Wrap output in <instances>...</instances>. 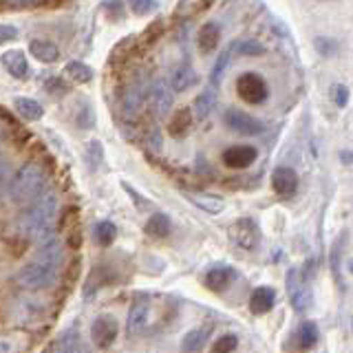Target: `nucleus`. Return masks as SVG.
I'll list each match as a JSON object with an SVG mask.
<instances>
[{
	"mask_svg": "<svg viewBox=\"0 0 353 353\" xmlns=\"http://www.w3.org/2000/svg\"><path fill=\"white\" fill-rule=\"evenodd\" d=\"M230 236H232V241H234L239 248L248 250V252L256 250L261 245V230H259V225L254 223L252 219H245V216L234 221V225L230 228Z\"/></svg>",
	"mask_w": 353,
	"mask_h": 353,
	"instance_id": "6",
	"label": "nucleus"
},
{
	"mask_svg": "<svg viewBox=\"0 0 353 353\" xmlns=\"http://www.w3.org/2000/svg\"><path fill=\"white\" fill-rule=\"evenodd\" d=\"M230 55H232V49H230V47L219 53V58H216V62H214V66H212V75H210V80H212L214 86H219L221 80H223V73H225L228 64H230Z\"/></svg>",
	"mask_w": 353,
	"mask_h": 353,
	"instance_id": "32",
	"label": "nucleus"
},
{
	"mask_svg": "<svg viewBox=\"0 0 353 353\" xmlns=\"http://www.w3.org/2000/svg\"><path fill=\"white\" fill-rule=\"evenodd\" d=\"M143 232H146L148 236L152 239H165L172 232V223H170V219L168 214H163V212H154L148 221H146V225H143Z\"/></svg>",
	"mask_w": 353,
	"mask_h": 353,
	"instance_id": "20",
	"label": "nucleus"
},
{
	"mask_svg": "<svg viewBox=\"0 0 353 353\" xmlns=\"http://www.w3.org/2000/svg\"><path fill=\"white\" fill-rule=\"evenodd\" d=\"M256 157H259V150L254 146H232L223 152V163L228 168L243 170V168H250V165L256 161Z\"/></svg>",
	"mask_w": 353,
	"mask_h": 353,
	"instance_id": "11",
	"label": "nucleus"
},
{
	"mask_svg": "<svg viewBox=\"0 0 353 353\" xmlns=\"http://www.w3.org/2000/svg\"><path fill=\"white\" fill-rule=\"evenodd\" d=\"M60 210V196L58 192H42L36 205L31 208V212L25 219V232L33 241H44L53 234V223L58 219Z\"/></svg>",
	"mask_w": 353,
	"mask_h": 353,
	"instance_id": "1",
	"label": "nucleus"
},
{
	"mask_svg": "<svg viewBox=\"0 0 353 353\" xmlns=\"http://www.w3.org/2000/svg\"><path fill=\"white\" fill-rule=\"evenodd\" d=\"M18 38V29L14 25H0V44L11 42Z\"/></svg>",
	"mask_w": 353,
	"mask_h": 353,
	"instance_id": "43",
	"label": "nucleus"
},
{
	"mask_svg": "<svg viewBox=\"0 0 353 353\" xmlns=\"http://www.w3.org/2000/svg\"><path fill=\"white\" fill-rule=\"evenodd\" d=\"M342 159H345V163L349 165V163H351V152H349V150H345V152H342Z\"/></svg>",
	"mask_w": 353,
	"mask_h": 353,
	"instance_id": "45",
	"label": "nucleus"
},
{
	"mask_svg": "<svg viewBox=\"0 0 353 353\" xmlns=\"http://www.w3.org/2000/svg\"><path fill=\"white\" fill-rule=\"evenodd\" d=\"M14 110L20 117H25L27 121H38L44 117V108L36 102V99H29V97H16Z\"/></svg>",
	"mask_w": 353,
	"mask_h": 353,
	"instance_id": "24",
	"label": "nucleus"
},
{
	"mask_svg": "<svg viewBox=\"0 0 353 353\" xmlns=\"http://www.w3.org/2000/svg\"><path fill=\"white\" fill-rule=\"evenodd\" d=\"M172 99H174V91L172 86L165 82V80H157L152 82L150 86V106H152V113L157 117H165L168 110L172 108Z\"/></svg>",
	"mask_w": 353,
	"mask_h": 353,
	"instance_id": "10",
	"label": "nucleus"
},
{
	"mask_svg": "<svg viewBox=\"0 0 353 353\" xmlns=\"http://www.w3.org/2000/svg\"><path fill=\"white\" fill-rule=\"evenodd\" d=\"M11 3H18V5H27V3H31V0H11Z\"/></svg>",
	"mask_w": 353,
	"mask_h": 353,
	"instance_id": "46",
	"label": "nucleus"
},
{
	"mask_svg": "<svg viewBox=\"0 0 353 353\" xmlns=\"http://www.w3.org/2000/svg\"><path fill=\"white\" fill-rule=\"evenodd\" d=\"M276 303V294L272 287H256L250 296V312L263 316V314H270L274 309Z\"/></svg>",
	"mask_w": 353,
	"mask_h": 353,
	"instance_id": "14",
	"label": "nucleus"
},
{
	"mask_svg": "<svg viewBox=\"0 0 353 353\" xmlns=\"http://www.w3.org/2000/svg\"><path fill=\"white\" fill-rule=\"evenodd\" d=\"M121 188H124V192L130 196V201L135 203V208L139 210V212H146V210H150L152 208V203L148 201V199H143L135 188H132L130 183H126V181H121Z\"/></svg>",
	"mask_w": 353,
	"mask_h": 353,
	"instance_id": "36",
	"label": "nucleus"
},
{
	"mask_svg": "<svg viewBox=\"0 0 353 353\" xmlns=\"http://www.w3.org/2000/svg\"><path fill=\"white\" fill-rule=\"evenodd\" d=\"M38 263H44L49 265V268H55L60 270L62 263H64V243L58 239V236H47L44 241H40V248L36 252V259Z\"/></svg>",
	"mask_w": 353,
	"mask_h": 353,
	"instance_id": "9",
	"label": "nucleus"
},
{
	"mask_svg": "<svg viewBox=\"0 0 353 353\" xmlns=\"http://www.w3.org/2000/svg\"><path fill=\"white\" fill-rule=\"evenodd\" d=\"M232 53H239V55H250V58H259V55L265 53V47L256 40H243V42H236L234 47H230Z\"/></svg>",
	"mask_w": 353,
	"mask_h": 353,
	"instance_id": "33",
	"label": "nucleus"
},
{
	"mask_svg": "<svg viewBox=\"0 0 353 353\" xmlns=\"http://www.w3.org/2000/svg\"><path fill=\"white\" fill-rule=\"evenodd\" d=\"M148 314H150V307L143 301H137L130 307V314H128V331L130 334H139V331H143V327L148 325Z\"/></svg>",
	"mask_w": 353,
	"mask_h": 353,
	"instance_id": "23",
	"label": "nucleus"
},
{
	"mask_svg": "<svg viewBox=\"0 0 353 353\" xmlns=\"http://www.w3.org/2000/svg\"><path fill=\"white\" fill-rule=\"evenodd\" d=\"M135 42H137V36H126V38H121L113 51H110V64H117L121 60H126L128 58V53L132 51V47H135Z\"/></svg>",
	"mask_w": 353,
	"mask_h": 353,
	"instance_id": "31",
	"label": "nucleus"
},
{
	"mask_svg": "<svg viewBox=\"0 0 353 353\" xmlns=\"http://www.w3.org/2000/svg\"><path fill=\"white\" fill-rule=\"evenodd\" d=\"M216 104V93H214V88H205V91H201V95H199L194 99V104H192V117L194 119H205L210 113H212V108Z\"/></svg>",
	"mask_w": 353,
	"mask_h": 353,
	"instance_id": "22",
	"label": "nucleus"
},
{
	"mask_svg": "<svg viewBox=\"0 0 353 353\" xmlns=\"http://www.w3.org/2000/svg\"><path fill=\"white\" fill-rule=\"evenodd\" d=\"M188 201L194 203L199 210H203V212H208V214H221L225 210V201L214 196V194L194 192V194H188Z\"/></svg>",
	"mask_w": 353,
	"mask_h": 353,
	"instance_id": "18",
	"label": "nucleus"
},
{
	"mask_svg": "<svg viewBox=\"0 0 353 353\" xmlns=\"http://www.w3.org/2000/svg\"><path fill=\"white\" fill-rule=\"evenodd\" d=\"M9 181H11L9 163H7V159H5V157H0V196L5 194V190H7Z\"/></svg>",
	"mask_w": 353,
	"mask_h": 353,
	"instance_id": "41",
	"label": "nucleus"
},
{
	"mask_svg": "<svg viewBox=\"0 0 353 353\" xmlns=\"http://www.w3.org/2000/svg\"><path fill=\"white\" fill-rule=\"evenodd\" d=\"M287 294H290V303L298 314H305L312 309V290L305 283L303 274H298V270H290V274H287Z\"/></svg>",
	"mask_w": 353,
	"mask_h": 353,
	"instance_id": "5",
	"label": "nucleus"
},
{
	"mask_svg": "<svg viewBox=\"0 0 353 353\" xmlns=\"http://www.w3.org/2000/svg\"><path fill=\"white\" fill-rule=\"evenodd\" d=\"M320 3H329V0H320Z\"/></svg>",
	"mask_w": 353,
	"mask_h": 353,
	"instance_id": "47",
	"label": "nucleus"
},
{
	"mask_svg": "<svg viewBox=\"0 0 353 353\" xmlns=\"http://www.w3.org/2000/svg\"><path fill=\"white\" fill-rule=\"evenodd\" d=\"M47 188V174L38 161H29L16 172L14 179L9 181V196L14 203H31L44 192Z\"/></svg>",
	"mask_w": 353,
	"mask_h": 353,
	"instance_id": "2",
	"label": "nucleus"
},
{
	"mask_svg": "<svg viewBox=\"0 0 353 353\" xmlns=\"http://www.w3.org/2000/svg\"><path fill=\"white\" fill-rule=\"evenodd\" d=\"M236 347H239V340H236V336H232V334L221 336L214 342V351H219V353H230V351H234Z\"/></svg>",
	"mask_w": 353,
	"mask_h": 353,
	"instance_id": "38",
	"label": "nucleus"
},
{
	"mask_svg": "<svg viewBox=\"0 0 353 353\" xmlns=\"http://www.w3.org/2000/svg\"><path fill=\"white\" fill-rule=\"evenodd\" d=\"M236 93L248 104H263L270 95V88L259 73L248 71L236 80Z\"/></svg>",
	"mask_w": 353,
	"mask_h": 353,
	"instance_id": "4",
	"label": "nucleus"
},
{
	"mask_svg": "<svg viewBox=\"0 0 353 353\" xmlns=\"http://www.w3.org/2000/svg\"><path fill=\"white\" fill-rule=\"evenodd\" d=\"M331 99H334V104H338L340 108L347 106V102H349V88L345 84H334V86H331Z\"/></svg>",
	"mask_w": 353,
	"mask_h": 353,
	"instance_id": "40",
	"label": "nucleus"
},
{
	"mask_svg": "<svg viewBox=\"0 0 353 353\" xmlns=\"http://www.w3.org/2000/svg\"><path fill=\"white\" fill-rule=\"evenodd\" d=\"M141 104H143V86L141 82H132L124 93V115L135 117L139 113Z\"/></svg>",
	"mask_w": 353,
	"mask_h": 353,
	"instance_id": "21",
	"label": "nucleus"
},
{
	"mask_svg": "<svg viewBox=\"0 0 353 353\" xmlns=\"http://www.w3.org/2000/svg\"><path fill=\"white\" fill-rule=\"evenodd\" d=\"M117 334H119V325H117L115 316L102 314V316H97V318L93 320L91 338H93V342H95V345H97L99 349H108V347L115 342Z\"/></svg>",
	"mask_w": 353,
	"mask_h": 353,
	"instance_id": "7",
	"label": "nucleus"
},
{
	"mask_svg": "<svg viewBox=\"0 0 353 353\" xmlns=\"http://www.w3.org/2000/svg\"><path fill=\"white\" fill-rule=\"evenodd\" d=\"M84 154H86L88 165H91L93 170H97L104 161V150H102V146H99V141H88L86 148H84Z\"/></svg>",
	"mask_w": 353,
	"mask_h": 353,
	"instance_id": "34",
	"label": "nucleus"
},
{
	"mask_svg": "<svg viewBox=\"0 0 353 353\" xmlns=\"http://www.w3.org/2000/svg\"><path fill=\"white\" fill-rule=\"evenodd\" d=\"M214 0H179V5L174 7V18L190 20L199 14H203L212 7Z\"/></svg>",
	"mask_w": 353,
	"mask_h": 353,
	"instance_id": "19",
	"label": "nucleus"
},
{
	"mask_svg": "<svg viewBox=\"0 0 353 353\" xmlns=\"http://www.w3.org/2000/svg\"><path fill=\"white\" fill-rule=\"evenodd\" d=\"M219 38H221V31L214 22H205V25L199 29L196 33V44H199V51L201 53H212L219 44Z\"/></svg>",
	"mask_w": 353,
	"mask_h": 353,
	"instance_id": "17",
	"label": "nucleus"
},
{
	"mask_svg": "<svg viewBox=\"0 0 353 353\" xmlns=\"http://www.w3.org/2000/svg\"><path fill=\"white\" fill-rule=\"evenodd\" d=\"M16 281L22 287H27V290H47V287H51L58 281V270L49 268V265H44V263L31 261L18 272Z\"/></svg>",
	"mask_w": 353,
	"mask_h": 353,
	"instance_id": "3",
	"label": "nucleus"
},
{
	"mask_svg": "<svg viewBox=\"0 0 353 353\" xmlns=\"http://www.w3.org/2000/svg\"><path fill=\"white\" fill-rule=\"evenodd\" d=\"M192 121H194L192 110L190 108H179L174 113V117L170 119L168 132H170L172 137H183V135H188V130L192 128Z\"/></svg>",
	"mask_w": 353,
	"mask_h": 353,
	"instance_id": "25",
	"label": "nucleus"
},
{
	"mask_svg": "<svg viewBox=\"0 0 353 353\" xmlns=\"http://www.w3.org/2000/svg\"><path fill=\"white\" fill-rule=\"evenodd\" d=\"M29 51H31L33 58L42 64H53L60 58V49L55 47L53 42H47V40H33L29 44Z\"/></svg>",
	"mask_w": 353,
	"mask_h": 353,
	"instance_id": "16",
	"label": "nucleus"
},
{
	"mask_svg": "<svg viewBox=\"0 0 353 353\" xmlns=\"http://www.w3.org/2000/svg\"><path fill=\"white\" fill-rule=\"evenodd\" d=\"M316 49L329 58V55H334V53H336L338 44H336L334 40H331V38H318V40H316Z\"/></svg>",
	"mask_w": 353,
	"mask_h": 353,
	"instance_id": "42",
	"label": "nucleus"
},
{
	"mask_svg": "<svg viewBox=\"0 0 353 353\" xmlns=\"http://www.w3.org/2000/svg\"><path fill=\"white\" fill-rule=\"evenodd\" d=\"M232 279H234V270L225 268V265H216V268H212L205 274V285H208V290H212V292H223L228 290Z\"/></svg>",
	"mask_w": 353,
	"mask_h": 353,
	"instance_id": "15",
	"label": "nucleus"
},
{
	"mask_svg": "<svg viewBox=\"0 0 353 353\" xmlns=\"http://www.w3.org/2000/svg\"><path fill=\"white\" fill-rule=\"evenodd\" d=\"M161 33H163V20H152L146 27V31H143V40H146V44H152L157 38H161Z\"/></svg>",
	"mask_w": 353,
	"mask_h": 353,
	"instance_id": "39",
	"label": "nucleus"
},
{
	"mask_svg": "<svg viewBox=\"0 0 353 353\" xmlns=\"http://www.w3.org/2000/svg\"><path fill=\"white\" fill-rule=\"evenodd\" d=\"M124 11H126V7H124V3H121V0H106V3H104V14L110 20H115V22L121 20Z\"/></svg>",
	"mask_w": 353,
	"mask_h": 353,
	"instance_id": "37",
	"label": "nucleus"
},
{
	"mask_svg": "<svg viewBox=\"0 0 353 353\" xmlns=\"http://www.w3.org/2000/svg\"><path fill=\"white\" fill-rule=\"evenodd\" d=\"M208 336H210L208 327L192 329L190 334H185V338H183V349L185 351H201L205 347V342H208Z\"/></svg>",
	"mask_w": 353,
	"mask_h": 353,
	"instance_id": "30",
	"label": "nucleus"
},
{
	"mask_svg": "<svg viewBox=\"0 0 353 353\" xmlns=\"http://www.w3.org/2000/svg\"><path fill=\"white\" fill-rule=\"evenodd\" d=\"M148 143H150V148H152L154 152H161V132H159V128H154V130L150 132Z\"/></svg>",
	"mask_w": 353,
	"mask_h": 353,
	"instance_id": "44",
	"label": "nucleus"
},
{
	"mask_svg": "<svg viewBox=\"0 0 353 353\" xmlns=\"http://www.w3.org/2000/svg\"><path fill=\"white\" fill-rule=\"evenodd\" d=\"M223 117H225V124L232 130H236L239 135H261L265 128L256 117L243 113L239 108H228Z\"/></svg>",
	"mask_w": 353,
	"mask_h": 353,
	"instance_id": "8",
	"label": "nucleus"
},
{
	"mask_svg": "<svg viewBox=\"0 0 353 353\" xmlns=\"http://www.w3.org/2000/svg\"><path fill=\"white\" fill-rule=\"evenodd\" d=\"M128 7L135 16H150L157 11V0H128Z\"/></svg>",
	"mask_w": 353,
	"mask_h": 353,
	"instance_id": "35",
	"label": "nucleus"
},
{
	"mask_svg": "<svg viewBox=\"0 0 353 353\" xmlns=\"http://www.w3.org/2000/svg\"><path fill=\"white\" fill-rule=\"evenodd\" d=\"M272 188L276 194L281 196H292L298 188V174L296 170H292L290 165H281L272 172Z\"/></svg>",
	"mask_w": 353,
	"mask_h": 353,
	"instance_id": "12",
	"label": "nucleus"
},
{
	"mask_svg": "<svg viewBox=\"0 0 353 353\" xmlns=\"http://www.w3.org/2000/svg\"><path fill=\"white\" fill-rule=\"evenodd\" d=\"M0 62H3V66L7 69V73L11 77H16V80H27L29 77V62L25 58V53H22L20 49H11V51H5L3 55H0Z\"/></svg>",
	"mask_w": 353,
	"mask_h": 353,
	"instance_id": "13",
	"label": "nucleus"
},
{
	"mask_svg": "<svg viewBox=\"0 0 353 353\" xmlns=\"http://www.w3.org/2000/svg\"><path fill=\"white\" fill-rule=\"evenodd\" d=\"M93 236L99 248H108V245H113L117 239V228L113 221H99L93 230Z\"/></svg>",
	"mask_w": 353,
	"mask_h": 353,
	"instance_id": "27",
	"label": "nucleus"
},
{
	"mask_svg": "<svg viewBox=\"0 0 353 353\" xmlns=\"http://www.w3.org/2000/svg\"><path fill=\"white\" fill-rule=\"evenodd\" d=\"M64 75L75 84H88L93 80V69L82 62H69L64 66Z\"/></svg>",
	"mask_w": 353,
	"mask_h": 353,
	"instance_id": "28",
	"label": "nucleus"
},
{
	"mask_svg": "<svg viewBox=\"0 0 353 353\" xmlns=\"http://www.w3.org/2000/svg\"><path fill=\"white\" fill-rule=\"evenodd\" d=\"M320 334H318V327L314 320H303L301 327H298V345L303 349H312L316 347Z\"/></svg>",
	"mask_w": 353,
	"mask_h": 353,
	"instance_id": "29",
	"label": "nucleus"
},
{
	"mask_svg": "<svg viewBox=\"0 0 353 353\" xmlns=\"http://www.w3.org/2000/svg\"><path fill=\"white\" fill-rule=\"evenodd\" d=\"M196 73L192 71V66L190 64H183V66H179L174 73H172V82H170V86H172V91H188L190 86H194L196 84Z\"/></svg>",
	"mask_w": 353,
	"mask_h": 353,
	"instance_id": "26",
	"label": "nucleus"
}]
</instances>
